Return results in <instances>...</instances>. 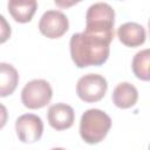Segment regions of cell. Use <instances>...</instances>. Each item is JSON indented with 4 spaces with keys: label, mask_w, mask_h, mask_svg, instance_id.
Masks as SVG:
<instances>
[{
    "label": "cell",
    "mask_w": 150,
    "mask_h": 150,
    "mask_svg": "<svg viewBox=\"0 0 150 150\" xmlns=\"http://www.w3.org/2000/svg\"><path fill=\"white\" fill-rule=\"evenodd\" d=\"M11 34H12V29L8 21L5 19L4 15L0 14V43L6 42L11 38Z\"/></svg>",
    "instance_id": "5bb4252c"
},
{
    "label": "cell",
    "mask_w": 150,
    "mask_h": 150,
    "mask_svg": "<svg viewBox=\"0 0 150 150\" xmlns=\"http://www.w3.org/2000/svg\"><path fill=\"white\" fill-rule=\"evenodd\" d=\"M19 83L18 70L9 63L0 62V97L14 93Z\"/></svg>",
    "instance_id": "7c38bea8"
},
{
    "label": "cell",
    "mask_w": 150,
    "mask_h": 150,
    "mask_svg": "<svg viewBox=\"0 0 150 150\" xmlns=\"http://www.w3.org/2000/svg\"><path fill=\"white\" fill-rule=\"evenodd\" d=\"M114 23L115 11L112 7L107 2H96L87 11L86 28L83 32L112 41Z\"/></svg>",
    "instance_id": "7a4b0ae2"
},
{
    "label": "cell",
    "mask_w": 150,
    "mask_h": 150,
    "mask_svg": "<svg viewBox=\"0 0 150 150\" xmlns=\"http://www.w3.org/2000/svg\"><path fill=\"white\" fill-rule=\"evenodd\" d=\"M111 128L110 116L100 109H88L80 121L81 138L88 144H96L103 141Z\"/></svg>",
    "instance_id": "3957f363"
},
{
    "label": "cell",
    "mask_w": 150,
    "mask_h": 150,
    "mask_svg": "<svg viewBox=\"0 0 150 150\" xmlns=\"http://www.w3.org/2000/svg\"><path fill=\"white\" fill-rule=\"evenodd\" d=\"M8 12L12 15V18L20 23L29 22L35 14V11L38 8V2L35 0H25V1H18V0H11L7 4Z\"/></svg>",
    "instance_id": "8fae6325"
},
{
    "label": "cell",
    "mask_w": 150,
    "mask_h": 150,
    "mask_svg": "<svg viewBox=\"0 0 150 150\" xmlns=\"http://www.w3.org/2000/svg\"><path fill=\"white\" fill-rule=\"evenodd\" d=\"M53 96L50 84L42 79L32 80L21 90V102L28 109H40L46 107Z\"/></svg>",
    "instance_id": "277c9868"
},
{
    "label": "cell",
    "mask_w": 150,
    "mask_h": 150,
    "mask_svg": "<svg viewBox=\"0 0 150 150\" xmlns=\"http://www.w3.org/2000/svg\"><path fill=\"white\" fill-rule=\"evenodd\" d=\"M108 89L107 80L98 74H87L79 79L76 83L77 96L88 103L101 101Z\"/></svg>",
    "instance_id": "5b68a950"
},
{
    "label": "cell",
    "mask_w": 150,
    "mask_h": 150,
    "mask_svg": "<svg viewBox=\"0 0 150 150\" xmlns=\"http://www.w3.org/2000/svg\"><path fill=\"white\" fill-rule=\"evenodd\" d=\"M69 28V21L64 13L56 9L47 11L39 21V29L42 35L49 39L61 38Z\"/></svg>",
    "instance_id": "8992f818"
},
{
    "label": "cell",
    "mask_w": 150,
    "mask_h": 150,
    "mask_svg": "<svg viewBox=\"0 0 150 150\" xmlns=\"http://www.w3.org/2000/svg\"><path fill=\"white\" fill-rule=\"evenodd\" d=\"M15 131L22 143H34L42 136L43 122L38 115L23 114L19 116L15 122Z\"/></svg>",
    "instance_id": "52a82bcc"
},
{
    "label": "cell",
    "mask_w": 150,
    "mask_h": 150,
    "mask_svg": "<svg viewBox=\"0 0 150 150\" xmlns=\"http://www.w3.org/2000/svg\"><path fill=\"white\" fill-rule=\"evenodd\" d=\"M118 40L127 47H138L145 42L146 33L142 25L137 22H125L117 29Z\"/></svg>",
    "instance_id": "9c48e42d"
},
{
    "label": "cell",
    "mask_w": 150,
    "mask_h": 150,
    "mask_svg": "<svg viewBox=\"0 0 150 150\" xmlns=\"http://www.w3.org/2000/svg\"><path fill=\"white\" fill-rule=\"evenodd\" d=\"M110 42L107 39L86 32L75 33L69 41L71 60L79 68L101 66L109 57Z\"/></svg>",
    "instance_id": "6da1fadb"
},
{
    "label": "cell",
    "mask_w": 150,
    "mask_h": 150,
    "mask_svg": "<svg viewBox=\"0 0 150 150\" xmlns=\"http://www.w3.org/2000/svg\"><path fill=\"white\" fill-rule=\"evenodd\" d=\"M52 150H66V149H63V148H53Z\"/></svg>",
    "instance_id": "2e32d148"
},
{
    "label": "cell",
    "mask_w": 150,
    "mask_h": 150,
    "mask_svg": "<svg viewBox=\"0 0 150 150\" xmlns=\"http://www.w3.org/2000/svg\"><path fill=\"white\" fill-rule=\"evenodd\" d=\"M7 120H8V112H7V109L4 104L0 103V129H2L6 123H7Z\"/></svg>",
    "instance_id": "9a60e30c"
},
{
    "label": "cell",
    "mask_w": 150,
    "mask_h": 150,
    "mask_svg": "<svg viewBox=\"0 0 150 150\" xmlns=\"http://www.w3.org/2000/svg\"><path fill=\"white\" fill-rule=\"evenodd\" d=\"M47 118L49 125L57 130L69 129L75 121V112L73 108L66 103H56L49 107L47 112Z\"/></svg>",
    "instance_id": "ba28073f"
},
{
    "label": "cell",
    "mask_w": 150,
    "mask_h": 150,
    "mask_svg": "<svg viewBox=\"0 0 150 150\" xmlns=\"http://www.w3.org/2000/svg\"><path fill=\"white\" fill-rule=\"evenodd\" d=\"M138 100V91L136 87L129 82L118 83L112 91V102L121 109H128L136 104Z\"/></svg>",
    "instance_id": "30bf717a"
},
{
    "label": "cell",
    "mask_w": 150,
    "mask_h": 150,
    "mask_svg": "<svg viewBox=\"0 0 150 150\" xmlns=\"http://www.w3.org/2000/svg\"><path fill=\"white\" fill-rule=\"evenodd\" d=\"M149 62H150V50L148 48L138 52L135 54L132 59V71L135 76L142 81H149L150 73H149Z\"/></svg>",
    "instance_id": "4fadbf2b"
}]
</instances>
